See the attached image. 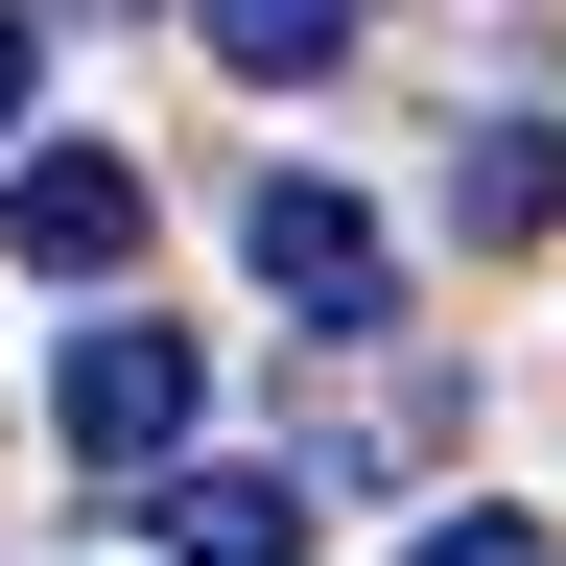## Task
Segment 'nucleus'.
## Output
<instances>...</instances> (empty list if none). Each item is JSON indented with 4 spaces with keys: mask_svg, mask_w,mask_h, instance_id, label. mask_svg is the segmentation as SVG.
<instances>
[{
    "mask_svg": "<svg viewBox=\"0 0 566 566\" xmlns=\"http://www.w3.org/2000/svg\"><path fill=\"white\" fill-rule=\"evenodd\" d=\"M48 424H71L95 472H166L189 424H212V378H189V331H142V307H95V331L48 354Z\"/></svg>",
    "mask_w": 566,
    "mask_h": 566,
    "instance_id": "nucleus-1",
    "label": "nucleus"
},
{
    "mask_svg": "<svg viewBox=\"0 0 566 566\" xmlns=\"http://www.w3.org/2000/svg\"><path fill=\"white\" fill-rule=\"evenodd\" d=\"M0 260L24 283H118L142 260V142H24L0 166Z\"/></svg>",
    "mask_w": 566,
    "mask_h": 566,
    "instance_id": "nucleus-2",
    "label": "nucleus"
},
{
    "mask_svg": "<svg viewBox=\"0 0 566 566\" xmlns=\"http://www.w3.org/2000/svg\"><path fill=\"white\" fill-rule=\"evenodd\" d=\"M237 260H260V283H283L307 331H378V307H401V237H378L354 189H307V166H283V189L237 212Z\"/></svg>",
    "mask_w": 566,
    "mask_h": 566,
    "instance_id": "nucleus-3",
    "label": "nucleus"
},
{
    "mask_svg": "<svg viewBox=\"0 0 566 566\" xmlns=\"http://www.w3.org/2000/svg\"><path fill=\"white\" fill-rule=\"evenodd\" d=\"M142 520H166V566H307V472H189V449H166Z\"/></svg>",
    "mask_w": 566,
    "mask_h": 566,
    "instance_id": "nucleus-4",
    "label": "nucleus"
},
{
    "mask_svg": "<svg viewBox=\"0 0 566 566\" xmlns=\"http://www.w3.org/2000/svg\"><path fill=\"white\" fill-rule=\"evenodd\" d=\"M449 237H472V260L566 237V118H472V142H449Z\"/></svg>",
    "mask_w": 566,
    "mask_h": 566,
    "instance_id": "nucleus-5",
    "label": "nucleus"
},
{
    "mask_svg": "<svg viewBox=\"0 0 566 566\" xmlns=\"http://www.w3.org/2000/svg\"><path fill=\"white\" fill-rule=\"evenodd\" d=\"M212 24V71H260V95H307V71L354 48V0H189Z\"/></svg>",
    "mask_w": 566,
    "mask_h": 566,
    "instance_id": "nucleus-6",
    "label": "nucleus"
},
{
    "mask_svg": "<svg viewBox=\"0 0 566 566\" xmlns=\"http://www.w3.org/2000/svg\"><path fill=\"white\" fill-rule=\"evenodd\" d=\"M424 566H566L543 520H495V495H472V520H424Z\"/></svg>",
    "mask_w": 566,
    "mask_h": 566,
    "instance_id": "nucleus-7",
    "label": "nucleus"
},
{
    "mask_svg": "<svg viewBox=\"0 0 566 566\" xmlns=\"http://www.w3.org/2000/svg\"><path fill=\"white\" fill-rule=\"evenodd\" d=\"M24 95H48V24H0V142H24Z\"/></svg>",
    "mask_w": 566,
    "mask_h": 566,
    "instance_id": "nucleus-8",
    "label": "nucleus"
},
{
    "mask_svg": "<svg viewBox=\"0 0 566 566\" xmlns=\"http://www.w3.org/2000/svg\"><path fill=\"white\" fill-rule=\"evenodd\" d=\"M71 24H142V0H71Z\"/></svg>",
    "mask_w": 566,
    "mask_h": 566,
    "instance_id": "nucleus-9",
    "label": "nucleus"
}]
</instances>
